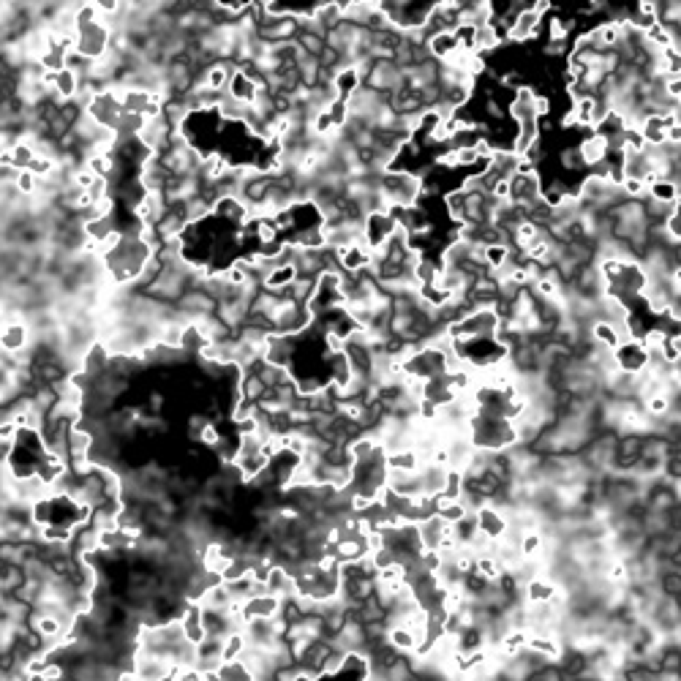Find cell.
I'll list each match as a JSON object with an SVG mask.
<instances>
[{
    "instance_id": "8",
    "label": "cell",
    "mask_w": 681,
    "mask_h": 681,
    "mask_svg": "<svg viewBox=\"0 0 681 681\" xmlns=\"http://www.w3.org/2000/svg\"><path fill=\"white\" fill-rule=\"evenodd\" d=\"M483 112H485V118L488 120H504L507 118V109L501 106V101L496 98V95H485V104H483Z\"/></svg>"
},
{
    "instance_id": "5",
    "label": "cell",
    "mask_w": 681,
    "mask_h": 681,
    "mask_svg": "<svg viewBox=\"0 0 681 681\" xmlns=\"http://www.w3.org/2000/svg\"><path fill=\"white\" fill-rule=\"evenodd\" d=\"M572 33H575V19L570 17H550L548 19V39L550 41H570L572 39Z\"/></svg>"
},
{
    "instance_id": "3",
    "label": "cell",
    "mask_w": 681,
    "mask_h": 681,
    "mask_svg": "<svg viewBox=\"0 0 681 681\" xmlns=\"http://www.w3.org/2000/svg\"><path fill=\"white\" fill-rule=\"evenodd\" d=\"M613 363L619 365L624 373H640L649 365V349L640 338H624L616 349H613Z\"/></svg>"
},
{
    "instance_id": "2",
    "label": "cell",
    "mask_w": 681,
    "mask_h": 681,
    "mask_svg": "<svg viewBox=\"0 0 681 681\" xmlns=\"http://www.w3.org/2000/svg\"><path fill=\"white\" fill-rule=\"evenodd\" d=\"M540 28H543V14H537L532 6H526L523 11H518L512 17V22L507 25L504 39L510 44H526V41H534L540 36Z\"/></svg>"
},
{
    "instance_id": "9",
    "label": "cell",
    "mask_w": 681,
    "mask_h": 681,
    "mask_svg": "<svg viewBox=\"0 0 681 681\" xmlns=\"http://www.w3.org/2000/svg\"><path fill=\"white\" fill-rule=\"evenodd\" d=\"M526 85V77L521 74V71H504V74H499V88H504V91H518V88H523Z\"/></svg>"
},
{
    "instance_id": "6",
    "label": "cell",
    "mask_w": 681,
    "mask_h": 681,
    "mask_svg": "<svg viewBox=\"0 0 681 681\" xmlns=\"http://www.w3.org/2000/svg\"><path fill=\"white\" fill-rule=\"evenodd\" d=\"M295 39L300 41V46H303L308 55H321V49L327 46L324 36H321V33H314V30H300Z\"/></svg>"
},
{
    "instance_id": "7",
    "label": "cell",
    "mask_w": 681,
    "mask_h": 681,
    "mask_svg": "<svg viewBox=\"0 0 681 681\" xmlns=\"http://www.w3.org/2000/svg\"><path fill=\"white\" fill-rule=\"evenodd\" d=\"M567 55H570V41H550V39H545L543 44L545 60H561Z\"/></svg>"
},
{
    "instance_id": "10",
    "label": "cell",
    "mask_w": 681,
    "mask_h": 681,
    "mask_svg": "<svg viewBox=\"0 0 681 681\" xmlns=\"http://www.w3.org/2000/svg\"><path fill=\"white\" fill-rule=\"evenodd\" d=\"M529 6H532V8L537 11V14H543V17H545V14H548V11L553 8V0H529Z\"/></svg>"
},
{
    "instance_id": "11",
    "label": "cell",
    "mask_w": 681,
    "mask_h": 681,
    "mask_svg": "<svg viewBox=\"0 0 681 681\" xmlns=\"http://www.w3.org/2000/svg\"><path fill=\"white\" fill-rule=\"evenodd\" d=\"M668 142H671V144H681V120L668 129Z\"/></svg>"
},
{
    "instance_id": "1",
    "label": "cell",
    "mask_w": 681,
    "mask_h": 681,
    "mask_svg": "<svg viewBox=\"0 0 681 681\" xmlns=\"http://www.w3.org/2000/svg\"><path fill=\"white\" fill-rule=\"evenodd\" d=\"M368 88L373 91H382L387 95L404 91L407 88V77H404V68L395 63V60H373V66L368 68L363 80Z\"/></svg>"
},
{
    "instance_id": "4",
    "label": "cell",
    "mask_w": 681,
    "mask_h": 681,
    "mask_svg": "<svg viewBox=\"0 0 681 681\" xmlns=\"http://www.w3.org/2000/svg\"><path fill=\"white\" fill-rule=\"evenodd\" d=\"M295 278H297V268L292 262H275V265H270V270L265 272L262 286L270 292H278V295H286V289L292 286Z\"/></svg>"
}]
</instances>
